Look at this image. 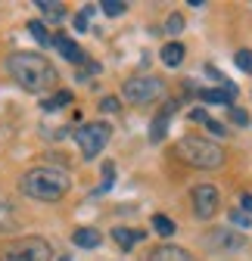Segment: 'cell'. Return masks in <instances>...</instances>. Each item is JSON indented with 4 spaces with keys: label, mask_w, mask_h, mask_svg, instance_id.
Returning <instances> with one entry per match:
<instances>
[{
    "label": "cell",
    "mask_w": 252,
    "mask_h": 261,
    "mask_svg": "<svg viewBox=\"0 0 252 261\" xmlns=\"http://www.w3.org/2000/svg\"><path fill=\"white\" fill-rule=\"evenodd\" d=\"M212 243H218V246H228V249H234V246H240L243 240H231V233H224V230H221V233H218V240H212Z\"/></svg>",
    "instance_id": "obj_22"
},
{
    "label": "cell",
    "mask_w": 252,
    "mask_h": 261,
    "mask_svg": "<svg viewBox=\"0 0 252 261\" xmlns=\"http://www.w3.org/2000/svg\"><path fill=\"white\" fill-rule=\"evenodd\" d=\"M199 96L206 103H231L234 100V87H224V90H199Z\"/></svg>",
    "instance_id": "obj_14"
},
{
    "label": "cell",
    "mask_w": 252,
    "mask_h": 261,
    "mask_svg": "<svg viewBox=\"0 0 252 261\" xmlns=\"http://www.w3.org/2000/svg\"><path fill=\"white\" fill-rule=\"evenodd\" d=\"M112 177H115V162H106V165H103V187H100V193H106L112 187Z\"/></svg>",
    "instance_id": "obj_21"
},
{
    "label": "cell",
    "mask_w": 252,
    "mask_h": 261,
    "mask_svg": "<svg viewBox=\"0 0 252 261\" xmlns=\"http://www.w3.org/2000/svg\"><path fill=\"white\" fill-rule=\"evenodd\" d=\"M4 261H50V246L38 237L22 240L4 252Z\"/></svg>",
    "instance_id": "obj_6"
},
{
    "label": "cell",
    "mask_w": 252,
    "mask_h": 261,
    "mask_svg": "<svg viewBox=\"0 0 252 261\" xmlns=\"http://www.w3.org/2000/svg\"><path fill=\"white\" fill-rule=\"evenodd\" d=\"M240 202H243V208H249V212H252V196H249V193H243V196H240Z\"/></svg>",
    "instance_id": "obj_31"
},
{
    "label": "cell",
    "mask_w": 252,
    "mask_h": 261,
    "mask_svg": "<svg viewBox=\"0 0 252 261\" xmlns=\"http://www.w3.org/2000/svg\"><path fill=\"white\" fill-rule=\"evenodd\" d=\"M178 155L193 168H221L224 165V149L212 143V140H203V137H184L178 143Z\"/></svg>",
    "instance_id": "obj_3"
},
{
    "label": "cell",
    "mask_w": 252,
    "mask_h": 261,
    "mask_svg": "<svg viewBox=\"0 0 252 261\" xmlns=\"http://www.w3.org/2000/svg\"><path fill=\"white\" fill-rule=\"evenodd\" d=\"M100 109H103V112H118V100H112V96H109V100L100 103Z\"/></svg>",
    "instance_id": "obj_27"
},
{
    "label": "cell",
    "mask_w": 252,
    "mask_h": 261,
    "mask_svg": "<svg viewBox=\"0 0 252 261\" xmlns=\"http://www.w3.org/2000/svg\"><path fill=\"white\" fill-rule=\"evenodd\" d=\"M193 208H196V218H212L215 208H218V190L212 184H199L193 190Z\"/></svg>",
    "instance_id": "obj_7"
},
{
    "label": "cell",
    "mask_w": 252,
    "mask_h": 261,
    "mask_svg": "<svg viewBox=\"0 0 252 261\" xmlns=\"http://www.w3.org/2000/svg\"><path fill=\"white\" fill-rule=\"evenodd\" d=\"M190 118H193V121H199V124H206V121H209L206 109H190Z\"/></svg>",
    "instance_id": "obj_28"
},
{
    "label": "cell",
    "mask_w": 252,
    "mask_h": 261,
    "mask_svg": "<svg viewBox=\"0 0 252 261\" xmlns=\"http://www.w3.org/2000/svg\"><path fill=\"white\" fill-rule=\"evenodd\" d=\"M75 246H81V249H97L100 246V233L93 230V227H81V230H75Z\"/></svg>",
    "instance_id": "obj_13"
},
{
    "label": "cell",
    "mask_w": 252,
    "mask_h": 261,
    "mask_svg": "<svg viewBox=\"0 0 252 261\" xmlns=\"http://www.w3.org/2000/svg\"><path fill=\"white\" fill-rule=\"evenodd\" d=\"M181 28H184V19L181 16H171L168 19V31H181Z\"/></svg>",
    "instance_id": "obj_29"
},
{
    "label": "cell",
    "mask_w": 252,
    "mask_h": 261,
    "mask_svg": "<svg viewBox=\"0 0 252 261\" xmlns=\"http://www.w3.org/2000/svg\"><path fill=\"white\" fill-rule=\"evenodd\" d=\"M109 137H112V127L109 124H103V121H90V124H84L81 130H78V146H81V155L84 159H93V155H100L103 152V146L109 143Z\"/></svg>",
    "instance_id": "obj_4"
},
{
    "label": "cell",
    "mask_w": 252,
    "mask_h": 261,
    "mask_svg": "<svg viewBox=\"0 0 252 261\" xmlns=\"http://www.w3.org/2000/svg\"><path fill=\"white\" fill-rule=\"evenodd\" d=\"M153 227H156V233H159V237H171L174 233V221L165 218V215H153Z\"/></svg>",
    "instance_id": "obj_16"
},
{
    "label": "cell",
    "mask_w": 252,
    "mask_h": 261,
    "mask_svg": "<svg viewBox=\"0 0 252 261\" xmlns=\"http://www.w3.org/2000/svg\"><path fill=\"white\" fill-rule=\"evenodd\" d=\"M0 227H13V218H10V208L0 205Z\"/></svg>",
    "instance_id": "obj_25"
},
{
    "label": "cell",
    "mask_w": 252,
    "mask_h": 261,
    "mask_svg": "<svg viewBox=\"0 0 252 261\" xmlns=\"http://www.w3.org/2000/svg\"><path fill=\"white\" fill-rule=\"evenodd\" d=\"M234 224H237V227H249L252 221H249V215H240V212H237V215H234Z\"/></svg>",
    "instance_id": "obj_30"
},
{
    "label": "cell",
    "mask_w": 252,
    "mask_h": 261,
    "mask_svg": "<svg viewBox=\"0 0 252 261\" xmlns=\"http://www.w3.org/2000/svg\"><path fill=\"white\" fill-rule=\"evenodd\" d=\"M90 13H93V10L87 7L84 13H78V16H75V28H78V31H84V28H87V16H90Z\"/></svg>",
    "instance_id": "obj_24"
},
{
    "label": "cell",
    "mask_w": 252,
    "mask_h": 261,
    "mask_svg": "<svg viewBox=\"0 0 252 261\" xmlns=\"http://www.w3.org/2000/svg\"><path fill=\"white\" fill-rule=\"evenodd\" d=\"M69 100H72V93H69V90H62V93H56V96H53V100H44V109H56V106H66Z\"/></svg>",
    "instance_id": "obj_20"
},
{
    "label": "cell",
    "mask_w": 252,
    "mask_h": 261,
    "mask_svg": "<svg viewBox=\"0 0 252 261\" xmlns=\"http://www.w3.org/2000/svg\"><path fill=\"white\" fill-rule=\"evenodd\" d=\"M162 62L168 65V69L181 65V62H184V44H181V41H171V44H165V47H162Z\"/></svg>",
    "instance_id": "obj_11"
},
{
    "label": "cell",
    "mask_w": 252,
    "mask_h": 261,
    "mask_svg": "<svg viewBox=\"0 0 252 261\" xmlns=\"http://www.w3.org/2000/svg\"><path fill=\"white\" fill-rule=\"evenodd\" d=\"M7 69L10 75L31 93H41V90H50L56 84V72L53 65L41 56V53H13L7 59Z\"/></svg>",
    "instance_id": "obj_1"
},
{
    "label": "cell",
    "mask_w": 252,
    "mask_h": 261,
    "mask_svg": "<svg viewBox=\"0 0 252 261\" xmlns=\"http://www.w3.org/2000/svg\"><path fill=\"white\" fill-rule=\"evenodd\" d=\"M28 31H31V35H35L44 47H47V44H53V41H50V35H47V28H44L41 22H28Z\"/></svg>",
    "instance_id": "obj_17"
},
{
    "label": "cell",
    "mask_w": 252,
    "mask_h": 261,
    "mask_svg": "<svg viewBox=\"0 0 252 261\" xmlns=\"http://www.w3.org/2000/svg\"><path fill=\"white\" fill-rule=\"evenodd\" d=\"M149 261H193V255L178 249V246H159L149 252Z\"/></svg>",
    "instance_id": "obj_9"
},
{
    "label": "cell",
    "mask_w": 252,
    "mask_h": 261,
    "mask_svg": "<svg viewBox=\"0 0 252 261\" xmlns=\"http://www.w3.org/2000/svg\"><path fill=\"white\" fill-rule=\"evenodd\" d=\"M171 109H174V106H165L159 115H156V121H153V127H149V140H153V143H159V140L165 137L168 121H171Z\"/></svg>",
    "instance_id": "obj_10"
},
{
    "label": "cell",
    "mask_w": 252,
    "mask_h": 261,
    "mask_svg": "<svg viewBox=\"0 0 252 261\" xmlns=\"http://www.w3.org/2000/svg\"><path fill=\"white\" fill-rule=\"evenodd\" d=\"M231 121H234V124H240V127H243V124H249V115H246V112H243V109H231Z\"/></svg>",
    "instance_id": "obj_23"
},
{
    "label": "cell",
    "mask_w": 252,
    "mask_h": 261,
    "mask_svg": "<svg viewBox=\"0 0 252 261\" xmlns=\"http://www.w3.org/2000/svg\"><path fill=\"white\" fill-rule=\"evenodd\" d=\"M165 90V84H162V78H156V75H137V78H128L124 81V100L128 103H149V100H156Z\"/></svg>",
    "instance_id": "obj_5"
},
{
    "label": "cell",
    "mask_w": 252,
    "mask_h": 261,
    "mask_svg": "<svg viewBox=\"0 0 252 261\" xmlns=\"http://www.w3.org/2000/svg\"><path fill=\"white\" fill-rule=\"evenodd\" d=\"M206 127L212 130V134H218V137H224V124H218V121H212V118H209V121H206Z\"/></svg>",
    "instance_id": "obj_26"
},
{
    "label": "cell",
    "mask_w": 252,
    "mask_h": 261,
    "mask_svg": "<svg viewBox=\"0 0 252 261\" xmlns=\"http://www.w3.org/2000/svg\"><path fill=\"white\" fill-rule=\"evenodd\" d=\"M50 41H53V47H56V50H59L62 56H66L69 62H81V59H84L81 47H78V44H75L72 38H66V35H56V38H50Z\"/></svg>",
    "instance_id": "obj_8"
},
{
    "label": "cell",
    "mask_w": 252,
    "mask_h": 261,
    "mask_svg": "<svg viewBox=\"0 0 252 261\" xmlns=\"http://www.w3.org/2000/svg\"><path fill=\"white\" fill-rule=\"evenodd\" d=\"M124 10H128V7H124L121 0H103V13L106 16H121Z\"/></svg>",
    "instance_id": "obj_19"
},
{
    "label": "cell",
    "mask_w": 252,
    "mask_h": 261,
    "mask_svg": "<svg viewBox=\"0 0 252 261\" xmlns=\"http://www.w3.org/2000/svg\"><path fill=\"white\" fill-rule=\"evenodd\" d=\"M38 10H41V13H47V19H50V22H62V16H66L62 4H50V0H41Z\"/></svg>",
    "instance_id": "obj_15"
},
{
    "label": "cell",
    "mask_w": 252,
    "mask_h": 261,
    "mask_svg": "<svg viewBox=\"0 0 252 261\" xmlns=\"http://www.w3.org/2000/svg\"><path fill=\"white\" fill-rule=\"evenodd\" d=\"M234 62L240 65L243 72H252V50H237V56H234Z\"/></svg>",
    "instance_id": "obj_18"
},
{
    "label": "cell",
    "mask_w": 252,
    "mask_h": 261,
    "mask_svg": "<svg viewBox=\"0 0 252 261\" xmlns=\"http://www.w3.org/2000/svg\"><path fill=\"white\" fill-rule=\"evenodd\" d=\"M112 240H115L121 249H131L137 240H143V230H128V227H115V230H112Z\"/></svg>",
    "instance_id": "obj_12"
},
{
    "label": "cell",
    "mask_w": 252,
    "mask_h": 261,
    "mask_svg": "<svg viewBox=\"0 0 252 261\" xmlns=\"http://www.w3.org/2000/svg\"><path fill=\"white\" fill-rule=\"evenodd\" d=\"M59 261H69V258H59Z\"/></svg>",
    "instance_id": "obj_32"
},
{
    "label": "cell",
    "mask_w": 252,
    "mask_h": 261,
    "mask_svg": "<svg viewBox=\"0 0 252 261\" xmlns=\"http://www.w3.org/2000/svg\"><path fill=\"white\" fill-rule=\"evenodd\" d=\"M22 190L31 199H44V202H56L69 193V174L59 168H31L22 177Z\"/></svg>",
    "instance_id": "obj_2"
}]
</instances>
